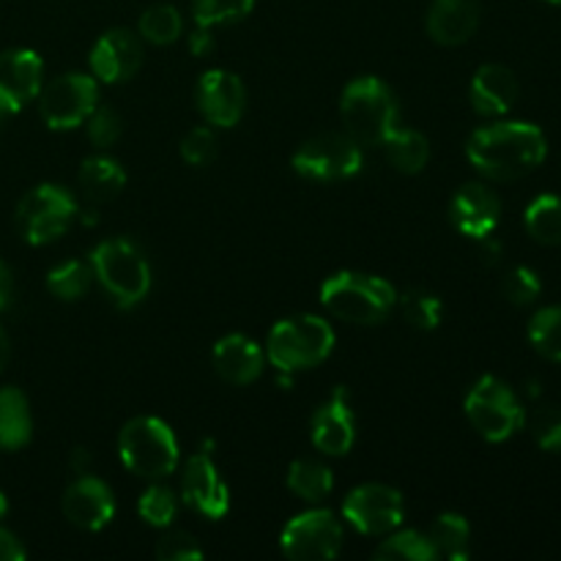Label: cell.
I'll return each instance as SVG.
<instances>
[{"mask_svg": "<svg viewBox=\"0 0 561 561\" xmlns=\"http://www.w3.org/2000/svg\"><path fill=\"white\" fill-rule=\"evenodd\" d=\"M469 162L477 173L493 181H515L529 175L542 164L548 153V142L542 129L524 121L510 124L482 126L469 137Z\"/></svg>", "mask_w": 561, "mask_h": 561, "instance_id": "obj_1", "label": "cell"}, {"mask_svg": "<svg viewBox=\"0 0 561 561\" xmlns=\"http://www.w3.org/2000/svg\"><path fill=\"white\" fill-rule=\"evenodd\" d=\"M345 131L359 146H383L398 129V99L378 77H359L343 91L340 102Z\"/></svg>", "mask_w": 561, "mask_h": 561, "instance_id": "obj_2", "label": "cell"}, {"mask_svg": "<svg viewBox=\"0 0 561 561\" xmlns=\"http://www.w3.org/2000/svg\"><path fill=\"white\" fill-rule=\"evenodd\" d=\"M321 301L334 318L362 327H376L398 301L392 285L381 277L359 272H340L321 288Z\"/></svg>", "mask_w": 561, "mask_h": 561, "instance_id": "obj_3", "label": "cell"}, {"mask_svg": "<svg viewBox=\"0 0 561 561\" xmlns=\"http://www.w3.org/2000/svg\"><path fill=\"white\" fill-rule=\"evenodd\" d=\"M334 348V332L323 318L294 316L279 321L268 334V359L279 373L310 370Z\"/></svg>", "mask_w": 561, "mask_h": 561, "instance_id": "obj_4", "label": "cell"}, {"mask_svg": "<svg viewBox=\"0 0 561 561\" xmlns=\"http://www.w3.org/2000/svg\"><path fill=\"white\" fill-rule=\"evenodd\" d=\"M118 453L126 469L146 480H162L179 466V442L157 416H137L126 422L118 436Z\"/></svg>", "mask_w": 561, "mask_h": 561, "instance_id": "obj_5", "label": "cell"}, {"mask_svg": "<svg viewBox=\"0 0 561 561\" xmlns=\"http://www.w3.org/2000/svg\"><path fill=\"white\" fill-rule=\"evenodd\" d=\"M93 277L102 283L118 307H135L151 290V268L131 241L110 239L93 250Z\"/></svg>", "mask_w": 561, "mask_h": 561, "instance_id": "obj_6", "label": "cell"}, {"mask_svg": "<svg viewBox=\"0 0 561 561\" xmlns=\"http://www.w3.org/2000/svg\"><path fill=\"white\" fill-rule=\"evenodd\" d=\"M466 416L488 442H507L524 427L526 414L513 389L496 376H482L466 398Z\"/></svg>", "mask_w": 561, "mask_h": 561, "instance_id": "obj_7", "label": "cell"}, {"mask_svg": "<svg viewBox=\"0 0 561 561\" xmlns=\"http://www.w3.org/2000/svg\"><path fill=\"white\" fill-rule=\"evenodd\" d=\"M77 217V201L66 190L53 184L33 186L16 203V228L27 244H49L69 230Z\"/></svg>", "mask_w": 561, "mask_h": 561, "instance_id": "obj_8", "label": "cell"}, {"mask_svg": "<svg viewBox=\"0 0 561 561\" xmlns=\"http://www.w3.org/2000/svg\"><path fill=\"white\" fill-rule=\"evenodd\" d=\"M294 170L312 181L351 179L362 170V146L348 131H327L307 140L294 153Z\"/></svg>", "mask_w": 561, "mask_h": 561, "instance_id": "obj_9", "label": "cell"}, {"mask_svg": "<svg viewBox=\"0 0 561 561\" xmlns=\"http://www.w3.org/2000/svg\"><path fill=\"white\" fill-rule=\"evenodd\" d=\"M99 102V85L88 75L55 77L38 96V113L49 129H77L91 118Z\"/></svg>", "mask_w": 561, "mask_h": 561, "instance_id": "obj_10", "label": "cell"}, {"mask_svg": "<svg viewBox=\"0 0 561 561\" xmlns=\"http://www.w3.org/2000/svg\"><path fill=\"white\" fill-rule=\"evenodd\" d=\"M279 546L288 559L329 561L343 548V526L329 510H310L285 526Z\"/></svg>", "mask_w": 561, "mask_h": 561, "instance_id": "obj_11", "label": "cell"}, {"mask_svg": "<svg viewBox=\"0 0 561 561\" xmlns=\"http://www.w3.org/2000/svg\"><path fill=\"white\" fill-rule=\"evenodd\" d=\"M405 504L400 491L389 485H359L348 493L343 504V515L362 535H389L403 524Z\"/></svg>", "mask_w": 561, "mask_h": 561, "instance_id": "obj_12", "label": "cell"}, {"mask_svg": "<svg viewBox=\"0 0 561 561\" xmlns=\"http://www.w3.org/2000/svg\"><path fill=\"white\" fill-rule=\"evenodd\" d=\"M42 58L33 49L0 53V121L11 118L42 91Z\"/></svg>", "mask_w": 561, "mask_h": 561, "instance_id": "obj_13", "label": "cell"}, {"mask_svg": "<svg viewBox=\"0 0 561 561\" xmlns=\"http://www.w3.org/2000/svg\"><path fill=\"white\" fill-rule=\"evenodd\" d=\"M142 64V44L126 27H113L104 33L91 49V71L96 80L115 85L137 75Z\"/></svg>", "mask_w": 561, "mask_h": 561, "instance_id": "obj_14", "label": "cell"}, {"mask_svg": "<svg viewBox=\"0 0 561 561\" xmlns=\"http://www.w3.org/2000/svg\"><path fill=\"white\" fill-rule=\"evenodd\" d=\"M244 104H247V93L244 85L236 75L225 69H214L206 71L197 85V107H201L203 118L208 121L211 126H236L244 115Z\"/></svg>", "mask_w": 561, "mask_h": 561, "instance_id": "obj_15", "label": "cell"}, {"mask_svg": "<svg viewBox=\"0 0 561 561\" xmlns=\"http://www.w3.org/2000/svg\"><path fill=\"white\" fill-rule=\"evenodd\" d=\"M453 225L469 239H488L502 217V201L485 184H463L449 206Z\"/></svg>", "mask_w": 561, "mask_h": 561, "instance_id": "obj_16", "label": "cell"}, {"mask_svg": "<svg viewBox=\"0 0 561 561\" xmlns=\"http://www.w3.org/2000/svg\"><path fill=\"white\" fill-rule=\"evenodd\" d=\"M64 515L69 518V524L77 526V529H104L115 515L113 491H110L102 480H96V477L82 474L80 480L71 482L69 491L64 493Z\"/></svg>", "mask_w": 561, "mask_h": 561, "instance_id": "obj_17", "label": "cell"}, {"mask_svg": "<svg viewBox=\"0 0 561 561\" xmlns=\"http://www.w3.org/2000/svg\"><path fill=\"white\" fill-rule=\"evenodd\" d=\"M184 502L211 520H219L225 513H228L230 507L228 485L222 482V477H219L217 466H214V460L208 458V453L195 455V458L186 463Z\"/></svg>", "mask_w": 561, "mask_h": 561, "instance_id": "obj_18", "label": "cell"}, {"mask_svg": "<svg viewBox=\"0 0 561 561\" xmlns=\"http://www.w3.org/2000/svg\"><path fill=\"white\" fill-rule=\"evenodd\" d=\"M354 411L348 405L345 387H337L329 403H323L312 416V444L323 455H345L354 447Z\"/></svg>", "mask_w": 561, "mask_h": 561, "instance_id": "obj_19", "label": "cell"}, {"mask_svg": "<svg viewBox=\"0 0 561 561\" xmlns=\"http://www.w3.org/2000/svg\"><path fill=\"white\" fill-rule=\"evenodd\" d=\"M480 0H433L427 11V33L444 47H458L480 27Z\"/></svg>", "mask_w": 561, "mask_h": 561, "instance_id": "obj_20", "label": "cell"}, {"mask_svg": "<svg viewBox=\"0 0 561 561\" xmlns=\"http://www.w3.org/2000/svg\"><path fill=\"white\" fill-rule=\"evenodd\" d=\"M471 107L480 115H504L513 110L515 99H518V80L507 66L488 64L471 80Z\"/></svg>", "mask_w": 561, "mask_h": 561, "instance_id": "obj_21", "label": "cell"}, {"mask_svg": "<svg viewBox=\"0 0 561 561\" xmlns=\"http://www.w3.org/2000/svg\"><path fill=\"white\" fill-rule=\"evenodd\" d=\"M214 367L236 387H247L263 373V351L244 334H228L214 345Z\"/></svg>", "mask_w": 561, "mask_h": 561, "instance_id": "obj_22", "label": "cell"}, {"mask_svg": "<svg viewBox=\"0 0 561 561\" xmlns=\"http://www.w3.org/2000/svg\"><path fill=\"white\" fill-rule=\"evenodd\" d=\"M33 420L27 398L16 387L0 389V449H22L31 442Z\"/></svg>", "mask_w": 561, "mask_h": 561, "instance_id": "obj_23", "label": "cell"}, {"mask_svg": "<svg viewBox=\"0 0 561 561\" xmlns=\"http://www.w3.org/2000/svg\"><path fill=\"white\" fill-rule=\"evenodd\" d=\"M80 184L91 201L104 203L113 201L126 184V173L115 159L110 157H91L80 168Z\"/></svg>", "mask_w": 561, "mask_h": 561, "instance_id": "obj_24", "label": "cell"}, {"mask_svg": "<svg viewBox=\"0 0 561 561\" xmlns=\"http://www.w3.org/2000/svg\"><path fill=\"white\" fill-rule=\"evenodd\" d=\"M469 520L463 515H455V513H444L433 520V526L427 529V540L431 546L436 548L438 557L444 559H455V561H463L469 557Z\"/></svg>", "mask_w": 561, "mask_h": 561, "instance_id": "obj_25", "label": "cell"}, {"mask_svg": "<svg viewBox=\"0 0 561 561\" xmlns=\"http://www.w3.org/2000/svg\"><path fill=\"white\" fill-rule=\"evenodd\" d=\"M288 488L305 502H321L332 493L334 477L329 466H323L321 460L301 458L294 460L288 469Z\"/></svg>", "mask_w": 561, "mask_h": 561, "instance_id": "obj_26", "label": "cell"}, {"mask_svg": "<svg viewBox=\"0 0 561 561\" xmlns=\"http://www.w3.org/2000/svg\"><path fill=\"white\" fill-rule=\"evenodd\" d=\"M383 146H387L389 162L405 175L422 173L427 159H431V146H427L425 135H420V131L394 129Z\"/></svg>", "mask_w": 561, "mask_h": 561, "instance_id": "obj_27", "label": "cell"}, {"mask_svg": "<svg viewBox=\"0 0 561 561\" xmlns=\"http://www.w3.org/2000/svg\"><path fill=\"white\" fill-rule=\"evenodd\" d=\"M526 230L535 241L546 247L561 244V197L540 195L526 208Z\"/></svg>", "mask_w": 561, "mask_h": 561, "instance_id": "obj_28", "label": "cell"}, {"mask_svg": "<svg viewBox=\"0 0 561 561\" xmlns=\"http://www.w3.org/2000/svg\"><path fill=\"white\" fill-rule=\"evenodd\" d=\"M91 279H93L91 263L66 261L49 272L47 288L55 299L77 301L80 296L88 294V288H91Z\"/></svg>", "mask_w": 561, "mask_h": 561, "instance_id": "obj_29", "label": "cell"}, {"mask_svg": "<svg viewBox=\"0 0 561 561\" xmlns=\"http://www.w3.org/2000/svg\"><path fill=\"white\" fill-rule=\"evenodd\" d=\"M373 557L378 561H433L438 559V553L422 531H400L383 540Z\"/></svg>", "mask_w": 561, "mask_h": 561, "instance_id": "obj_30", "label": "cell"}, {"mask_svg": "<svg viewBox=\"0 0 561 561\" xmlns=\"http://www.w3.org/2000/svg\"><path fill=\"white\" fill-rule=\"evenodd\" d=\"M184 31V20H181L179 9L175 5H151L148 11H142L140 16V36L151 44H173L175 38Z\"/></svg>", "mask_w": 561, "mask_h": 561, "instance_id": "obj_31", "label": "cell"}, {"mask_svg": "<svg viewBox=\"0 0 561 561\" xmlns=\"http://www.w3.org/2000/svg\"><path fill=\"white\" fill-rule=\"evenodd\" d=\"M400 312H403V318L414 329H420V332H433V329L442 323L444 307L438 296L427 294V290L422 288H414L405 290V294L400 296Z\"/></svg>", "mask_w": 561, "mask_h": 561, "instance_id": "obj_32", "label": "cell"}, {"mask_svg": "<svg viewBox=\"0 0 561 561\" xmlns=\"http://www.w3.org/2000/svg\"><path fill=\"white\" fill-rule=\"evenodd\" d=\"M529 340L537 354L561 362V307H546L531 318Z\"/></svg>", "mask_w": 561, "mask_h": 561, "instance_id": "obj_33", "label": "cell"}, {"mask_svg": "<svg viewBox=\"0 0 561 561\" xmlns=\"http://www.w3.org/2000/svg\"><path fill=\"white\" fill-rule=\"evenodd\" d=\"M252 5H255V0H195L192 14H195L197 27L230 25V22L244 20Z\"/></svg>", "mask_w": 561, "mask_h": 561, "instance_id": "obj_34", "label": "cell"}, {"mask_svg": "<svg viewBox=\"0 0 561 561\" xmlns=\"http://www.w3.org/2000/svg\"><path fill=\"white\" fill-rule=\"evenodd\" d=\"M137 513L146 520L148 526H157V529H164V526L173 524L175 518V496L170 488L164 485H151L137 502Z\"/></svg>", "mask_w": 561, "mask_h": 561, "instance_id": "obj_35", "label": "cell"}, {"mask_svg": "<svg viewBox=\"0 0 561 561\" xmlns=\"http://www.w3.org/2000/svg\"><path fill=\"white\" fill-rule=\"evenodd\" d=\"M502 290H504V296H507L510 305L526 307V305H531L537 296H540L542 285H540V277H537L531 268L518 266V268H513L507 277H504Z\"/></svg>", "mask_w": 561, "mask_h": 561, "instance_id": "obj_36", "label": "cell"}, {"mask_svg": "<svg viewBox=\"0 0 561 561\" xmlns=\"http://www.w3.org/2000/svg\"><path fill=\"white\" fill-rule=\"evenodd\" d=\"M531 436L546 453H561V409L546 405L531 414Z\"/></svg>", "mask_w": 561, "mask_h": 561, "instance_id": "obj_37", "label": "cell"}, {"mask_svg": "<svg viewBox=\"0 0 561 561\" xmlns=\"http://www.w3.org/2000/svg\"><path fill=\"white\" fill-rule=\"evenodd\" d=\"M181 157H184L186 164H195V168H203V164L211 162L217 157V137L208 126H197L190 135L181 140Z\"/></svg>", "mask_w": 561, "mask_h": 561, "instance_id": "obj_38", "label": "cell"}, {"mask_svg": "<svg viewBox=\"0 0 561 561\" xmlns=\"http://www.w3.org/2000/svg\"><path fill=\"white\" fill-rule=\"evenodd\" d=\"M124 131L121 115L113 107H96L88 118V137L96 148H110Z\"/></svg>", "mask_w": 561, "mask_h": 561, "instance_id": "obj_39", "label": "cell"}, {"mask_svg": "<svg viewBox=\"0 0 561 561\" xmlns=\"http://www.w3.org/2000/svg\"><path fill=\"white\" fill-rule=\"evenodd\" d=\"M157 559L159 561H201L203 551L197 548L195 537H190L186 531H168L164 537H159Z\"/></svg>", "mask_w": 561, "mask_h": 561, "instance_id": "obj_40", "label": "cell"}, {"mask_svg": "<svg viewBox=\"0 0 561 561\" xmlns=\"http://www.w3.org/2000/svg\"><path fill=\"white\" fill-rule=\"evenodd\" d=\"M25 559V548L22 542L11 535L9 529L0 526V561H22Z\"/></svg>", "mask_w": 561, "mask_h": 561, "instance_id": "obj_41", "label": "cell"}, {"mask_svg": "<svg viewBox=\"0 0 561 561\" xmlns=\"http://www.w3.org/2000/svg\"><path fill=\"white\" fill-rule=\"evenodd\" d=\"M11 299H14V277H11V268L0 261V312L9 310Z\"/></svg>", "mask_w": 561, "mask_h": 561, "instance_id": "obj_42", "label": "cell"}, {"mask_svg": "<svg viewBox=\"0 0 561 561\" xmlns=\"http://www.w3.org/2000/svg\"><path fill=\"white\" fill-rule=\"evenodd\" d=\"M190 49L192 55H208L214 49V36L208 33V27H197L190 36Z\"/></svg>", "mask_w": 561, "mask_h": 561, "instance_id": "obj_43", "label": "cell"}, {"mask_svg": "<svg viewBox=\"0 0 561 561\" xmlns=\"http://www.w3.org/2000/svg\"><path fill=\"white\" fill-rule=\"evenodd\" d=\"M480 241H482V257H485L488 266H493V263L502 257V244H499V241H493L491 236H488V239H480Z\"/></svg>", "mask_w": 561, "mask_h": 561, "instance_id": "obj_44", "label": "cell"}, {"mask_svg": "<svg viewBox=\"0 0 561 561\" xmlns=\"http://www.w3.org/2000/svg\"><path fill=\"white\" fill-rule=\"evenodd\" d=\"M88 466H91V455H88V449L77 447L75 453H71V469H75L77 474H85Z\"/></svg>", "mask_w": 561, "mask_h": 561, "instance_id": "obj_45", "label": "cell"}, {"mask_svg": "<svg viewBox=\"0 0 561 561\" xmlns=\"http://www.w3.org/2000/svg\"><path fill=\"white\" fill-rule=\"evenodd\" d=\"M5 362H9V337H5V332L0 329V373H3Z\"/></svg>", "mask_w": 561, "mask_h": 561, "instance_id": "obj_46", "label": "cell"}, {"mask_svg": "<svg viewBox=\"0 0 561 561\" xmlns=\"http://www.w3.org/2000/svg\"><path fill=\"white\" fill-rule=\"evenodd\" d=\"M96 211L93 208H88V211H82V225H96Z\"/></svg>", "mask_w": 561, "mask_h": 561, "instance_id": "obj_47", "label": "cell"}, {"mask_svg": "<svg viewBox=\"0 0 561 561\" xmlns=\"http://www.w3.org/2000/svg\"><path fill=\"white\" fill-rule=\"evenodd\" d=\"M5 513H9V499L5 493H0V518H5Z\"/></svg>", "mask_w": 561, "mask_h": 561, "instance_id": "obj_48", "label": "cell"}, {"mask_svg": "<svg viewBox=\"0 0 561 561\" xmlns=\"http://www.w3.org/2000/svg\"><path fill=\"white\" fill-rule=\"evenodd\" d=\"M548 3H561V0H548Z\"/></svg>", "mask_w": 561, "mask_h": 561, "instance_id": "obj_49", "label": "cell"}]
</instances>
